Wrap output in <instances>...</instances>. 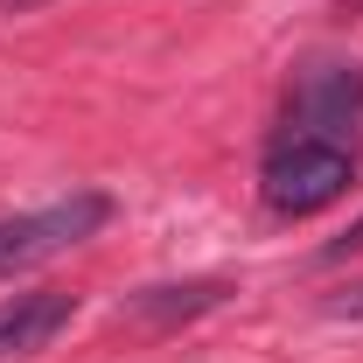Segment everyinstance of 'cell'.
Here are the masks:
<instances>
[{
    "mask_svg": "<svg viewBox=\"0 0 363 363\" xmlns=\"http://www.w3.org/2000/svg\"><path fill=\"white\" fill-rule=\"evenodd\" d=\"M342 14H363V0H342Z\"/></svg>",
    "mask_w": 363,
    "mask_h": 363,
    "instance_id": "obj_9",
    "label": "cell"
},
{
    "mask_svg": "<svg viewBox=\"0 0 363 363\" xmlns=\"http://www.w3.org/2000/svg\"><path fill=\"white\" fill-rule=\"evenodd\" d=\"M279 126L357 140V126H363V63H350V56H315V63H301L294 84H286V98H279Z\"/></svg>",
    "mask_w": 363,
    "mask_h": 363,
    "instance_id": "obj_3",
    "label": "cell"
},
{
    "mask_svg": "<svg viewBox=\"0 0 363 363\" xmlns=\"http://www.w3.org/2000/svg\"><path fill=\"white\" fill-rule=\"evenodd\" d=\"M230 294V279H168V286H140V294H126V315L147 321V328H182V321H203L217 315Z\"/></svg>",
    "mask_w": 363,
    "mask_h": 363,
    "instance_id": "obj_5",
    "label": "cell"
},
{
    "mask_svg": "<svg viewBox=\"0 0 363 363\" xmlns=\"http://www.w3.org/2000/svg\"><path fill=\"white\" fill-rule=\"evenodd\" d=\"M112 224V196L105 189H70L63 203H49V210H28V217H0V279L21 266H35V259H56V252H70V245H84L98 230Z\"/></svg>",
    "mask_w": 363,
    "mask_h": 363,
    "instance_id": "obj_2",
    "label": "cell"
},
{
    "mask_svg": "<svg viewBox=\"0 0 363 363\" xmlns=\"http://www.w3.org/2000/svg\"><path fill=\"white\" fill-rule=\"evenodd\" d=\"M363 175L357 140H328V133H294V126H272L266 154H259V196H266L272 217H321L328 203H342Z\"/></svg>",
    "mask_w": 363,
    "mask_h": 363,
    "instance_id": "obj_1",
    "label": "cell"
},
{
    "mask_svg": "<svg viewBox=\"0 0 363 363\" xmlns=\"http://www.w3.org/2000/svg\"><path fill=\"white\" fill-rule=\"evenodd\" d=\"M70 315H77V301L56 294V286H43V294H7V301H0V357L49 350V342L70 328Z\"/></svg>",
    "mask_w": 363,
    "mask_h": 363,
    "instance_id": "obj_4",
    "label": "cell"
},
{
    "mask_svg": "<svg viewBox=\"0 0 363 363\" xmlns=\"http://www.w3.org/2000/svg\"><path fill=\"white\" fill-rule=\"evenodd\" d=\"M363 252V217L350 230H342V238H335V245H321V266H342V259H357Z\"/></svg>",
    "mask_w": 363,
    "mask_h": 363,
    "instance_id": "obj_6",
    "label": "cell"
},
{
    "mask_svg": "<svg viewBox=\"0 0 363 363\" xmlns=\"http://www.w3.org/2000/svg\"><path fill=\"white\" fill-rule=\"evenodd\" d=\"M7 14H35V7H49V0H0Z\"/></svg>",
    "mask_w": 363,
    "mask_h": 363,
    "instance_id": "obj_8",
    "label": "cell"
},
{
    "mask_svg": "<svg viewBox=\"0 0 363 363\" xmlns=\"http://www.w3.org/2000/svg\"><path fill=\"white\" fill-rule=\"evenodd\" d=\"M328 315H363V286H342V301H328Z\"/></svg>",
    "mask_w": 363,
    "mask_h": 363,
    "instance_id": "obj_7",
    "label": "cell"
}]
</instances>
